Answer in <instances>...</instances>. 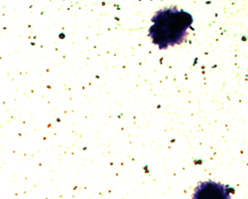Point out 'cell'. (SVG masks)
<instances>
[{"label":"cell","instance_id":"cell-1","mask_svg":"<svg viewBox=\"0 0 248 199\" xmlns=\"http://www.w3.org/2000/svg\"><path fill=\"white\" fill-rule=\"evenodd\" d=\"M149 37L159 49L182 44L193 23V16L177 7L163 8L151 19Z\"/></svg>","mask_w":248,"mask_h":199},{"label":"cell","instance_id":"cell-2","mask_svg":"<svg viewBox=\"0 0 248 199\" xmlns=\"http://www.w3.org/2000/svg\"><path fill=\"white\" fill-rule=\"evenodd\" d=\"M193 199H232L231 189L215 182H202L195 189Z\"/></svg>","mask_w":248,"mask_h":199}]
</instances>
